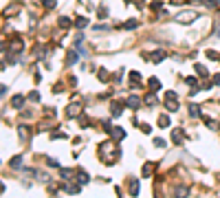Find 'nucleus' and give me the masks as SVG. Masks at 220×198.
Segmentation results:
<instances>
[{
	"label": "nucleus",
	"mask_w": 220,
	"mask_h": 198,
	"mask_svg": "<svg viewBox=\"0 0 220 198\" xmlns=\"http://www.w3.org/2000/svg\"><path fill=\"white\" fill-rule=\"evenodd\" d=\"M165 106H167V110L170 112H174V110H178V97L174 95V92L170 90L167 95H165Z\"/></svg>",
	"instance_id": "obj_1"
},
{
	"label": "nucleus",
	"mask_w": 220,
	"mask_h": 198,
	"mask_svg": "<svg viewBox=\"0 0 220 198\" xmlns=\"http://www.w3.org/2000/svg\"><path fill=\"white\" fill-rule=\"evenodd\" d=\"M196 18H198L196 11H185V13H178V16H176V22L187 24V22H191V20H196Z\"/></svg>",
	"instance_id": "obj_2"
},
{
	"label": "nucleus",
	"mask_w": 220,
	"mask_h": 198,
	"mask_svg": "<svg viewBox=\"0 0 220 198\" xmlns=\"http://www.w3.org/2000/svg\"><path fill=\"white\" fill-rule=\"evenodd\" d=\"M108 130H110V134H112L115 139H123V137H125V132H123L121 128H112V126H110Z\"/></svg>",
	"instance_id": "obj_3"
},
{
	"label": "nucleus",
	"mask_w": 220,
	"mask_h": 198,
	"mask_svg": "<svg viewBox=\"0 0 220 198\" xmlns=\"http://www.w3.org/2000/svg\"><path fill=\"white\" fill-rule=\"evenodd\" d=\"M125 103H128L130 108H139V106H141V99H139V97H128Z\"/></svg>",
	"instance_id": "obj_4"
},
{
	"label": "nucleus",
	"mask_w": 220,
	"mask_h": 198,
	"mask_svg": "<svg viewBox=\"0 0 220 198\" xmlns=\"http://www.w3.org/2000/svg\"><path fill=\"white\" fill-rule=\"evenodd\" d=\"M130 194H132V196L139 194V181H136V178H132V181H130Z\"/></svg>",
	"instance_id": "obj_5"
},
{
	"label": "nucleus",
	"mask_w": 220,
	"mask_h": 198,
	"mask_svg": "<svg viewBox=\"0 0 220 198\" xmlns=\"http://www.w3.org/2000/svg\"><path fill=\"white\" fill-rule=\"evenodd\" d=\"M183 137H185V134H183V130H174V132H172V139L176 141V143H180Z\"/></svg>",
	"instance_id": "obj_6"
},
{
	"label": "nucleus",
	"mask_w": 220,
	"mask_h": 198,
	"mask_svg": "<svg viewBox=\"0 0 220 198\" xmlns=\"http://www.w3.org/2000/svg\"><path fill=\"white\" fill-rule=\"evenodd\" d=\"M18 134H20L22 139H26V137H29V128H26V126H20V128H18Z\"/></svg>",
	"instance_id": "obj_7"
},
{
	"label": "nucleus",
	"mask_w": 220,
	"mask_h": 198,
	"mask_svg": "<svg viewBox=\"0 0 220 198\" xmlns=\"http://www.w3.org/2000/svg\"><path fill=\"white\" fill-rule=\"evenodd\" d=\"M66 112H68V117H77V115H79V108H77V106H68Z\"/></svg>",
	"instance_id": "obj_8"
},
{
	"label": "nucleus",
	"mask_w": 220,
	"mask_h": 198,
	"mask_svg": "<svg viewBox=\"0 0 220 198\" xmlns=\"http://www.w3.org/2000/svg\"><path fill=\"white\" fill-rule=\"evenodd\" d=\"M163 57H165V53H163V51H156V53H152V60H154V62H161Z\"/></svg>",
	"instance_id": "obj_9"
},
{
	"label": "nucleus",
	"mask_w": 220,
	"mask_h": 198,
	"mask_svg": "<svg viewBox=\"0 0 220 198\" xmlns=\"http://www.w3.org/2000/svg\"><path fill=\"white\" fill-rule=\"evenodd\" d=\"M159 123H161V128H167V126H170V119L165 117V115H161V117H159Z\"/></svg>",
	"instance_id": "obj_10"
},
{
	"label": "nucleus",
	"mask_w": 220,
	"mask_h": 198,
	"mask_svg": "<svg viewBox=\"0 0 220 198\" xmlns=\"http://www.w3.org/2000/svg\"><path fill=\"white\" fill-rule=\"evenodd\" d=\"M196 71H198V75H200V77H207V71H205V66L196 64Z\"/></svg>",
	"instance_id": "obj_11"
},
{
	"label": "nucleus",
	"mask_w": 220,
	"mask_h": 198,
	"mask_svg": "<svg viewBox=\"0 0 220 198\" xmlns=\"http://www.w3.org/2000/svg\"><path fill=\"white\" fill-rule=\"evenodd\" d=\"M77 26H79V29H84V26L88 24V20H86V18H77V22H75Z\"/></svg>",
	"instance_id": "obj_12"
},
{
	"label": "nucleus",
	"mask_w": 220,
	"mask_h": 198,
	"mask_svg": "<svg viewBox=\"0 0 220 198\" xmlns=\"http://www.w3.org/2000/svg\"><path fill=\"white\" fill-rule=\"evenodd\" d=\"M150 86H152L154 90H156V88H161V82H159L156 77H152V79H150Z\"/></svg>",
	"instance_id": "obj_13"
},
{
	"label": "nucleus",
	"mask_w": 220,
	"mask_h": 198,
	"mask_svg": "<svg viewBox=\"0 0 220 198\" xmlns=\"http://www.w3.org/2000/svg\"><path fill=\"white\" fill-rule=\"evenodd\" d=\"M152 169H154V165H152V163H148V165L143 167V174H145V176H150V174H152Z\"/></svg>",
	"instance_id": "obj_14"
},
{
	"label": "nucleus",
	"mask_w": 220,
	"mask_h": 198,
	"mask_svg": "<svg viewBox=\"0 0 220 198\" xmlns=\"http://www.w3.org/2000/svg\"><path fill=\"white\" fill-rule=\"evenodd\" d=\"M77 176H79V178H77V181H79V183H86V181H88V176H86V172H77Z\"/></svg>",
	"instance_id": "obj_15"
},
{
	"label": "nucleus",
	"mask_w": 220,
	"mask_h": 198,
	"mask_svg": "<svg viewBox=\"0 0 220 198\" xmlns=\"http://www.w3.org/2000/svg\"><path fill=\"white\" fill-rule=\"evenodd\" d=\"M68 24H70V20H68V18H60V26H64V29H66Z\"/></svg>",
	"instance_id": "obj_16"
},
{
	"label": "nucleus",
	"mask_w": 220,
	"mask_h": 198,
	"mask_svg": "<svg viewBox=\"0 0 220 198\" xmlns=\"http://www.w3.org/2000/svg\"><path fill=\"white\" fill-rule=\"evenodd\" d=\"M22 101H24L22 97H13V106H15V108H20V106H22Z\"/></svg>",
	"instance_id": "obj_17"
},
{
	"label": "nucleus",
	"mask_w": 220,
	"mask_h": 198,
	"mask_svg": "<svg viewBox=\"0 0 220 198\" xmlns=\"http://www.w3.org/2000/svg\"><path fill=\"white\" fill-rule=\"evenodd\" d=\"M136 24H139V22H136V20H130V22H125L123 26H125V29H134V26H136Z\"/></svg>",
	"instance_id": "obj_18"
},
{
	"label": "nucleus",
	"mask_w": 220,
	"mask_h": 198,
	"mask_svg": "<svg viewBox=\"0 0 220 198\" xmlns=\"http://www.w3.org/2000/svg\"><path fill=\"white\" fill-rule=\"evenodd\" d=\"M145 103H150V106H152V103H156V97H154V95H148V97H145Z\"/></svg>",
	"instance_id": "obj_19"
},
{
	"label": "nucleus",
	"mask_w": 220,
	"mask_h": 198,
	"mask_svg": "<svg viewBox=\"0 0 220 198\" xmlns=\"http://www.w3.org/2000/svg\"><path fill=\"white\" fill-rule=\"evenodd\" d=\"M207 57L209 60H218V53L216 51H207Z\"/></svg>",
	"instance_id": "obj_20"
},
{
	"label": "nucleus",
	"mask_w": 220,
	"mask_h": 198,
	"mask_svg": "<svg viewBox=\"0 0 220 198\" xmlns=\"http://www.w3.org/2000/svg\"><path fill=\"white\" fill-rule=\"evenodd\" d=\"M189 112H191V117H200V110H198L196 106H191V110H189Z\"/></svg>",
	"instance_id": "obj_21"
},
{
	"label": "nucleus",
	"mask_w": 220,
	"mask_h": 198,
	"mask_svg": "<svg viewBox=\"0 0 220 198\" xmlns=\"http://www.w3.org/2000/svg\"><path fill=\"white\" fill-rule=\"evenodd\" d=\"M20 161H22V158H20V156H15L13 161H11V167H20Z\"/></svg>",
	"instance_id": "obj_22"
},
{
	"label": "nucleus",
	"mask_w": 220,
	"mask_h": 198,
	"mask_svg": "<svg viewBox=\"0 0 220 198\" xmlns=\"http://www.w3.org/2000/svg\"><path fill=\"white\" fill-rule=\"evenodd\" d=\"M119 112H121V106H117V103H115V106H112V115L117 117V115H119Z\"/></svg>",
	"instance_id": "obj_23"
},
{
	"label": "nucleus",
	"mask_w": 220,
	"mask_h": 198,
	"mask_svg": "<svg viewBox=\"0 0 220 198\" xmlns=\"http://www.w3.org/2000/svg\"><path fill=\"white\" fill-rule=\"evenodd\" d=\"M29 99H31V101H38V99H40V95H38V92H31Z\"/></svg>",
	"instance_id": "obj_24"
},
{
	"label": "nucleus",
	"mask_w": 220,
	"mask_h": 198,
	"mask_svg": "<svg viewBox=\"0 0 220 198\" xmlns=\"http://www.w3.org/2000/svg\"><path fill=\"white\" fill-rule=\"evenodd\" d=\"M154 143H156L159 148H165V141H163V139H156V141H154Z\"/></svg>",
	"instance_id": "obj_25"
},
{
	"label": "nucleus",
	"mask_w": 220,
	"mask_h": 198,
	"mask_svg": "<svg viewBox=\"0 0 220 198\" xmlns=\"http://www.w3.org/2000/svg\"><path fill=\"white\" fill-rule=\"evenodd\" d=\"M7 92V86H0V95H5Z\"/></svg>",
	"instance_id": "obj_26"
},
{
	"label": "nucleus",
	"mask_w": 220,
	"mask_h": 198,
	"mask_svg": "<svg viewBox=\"0 0 220 198\" xmlns=\"http://www.w3.org/2000/svg\"><path fill=\"white\" fill-rule=\"evenodd\" d=\"M214 82H216V84H220V75H216V79H214Z\"/></svg>",
	"instance_id": "obj_27"
},
{
	"label": "nucleus",
	"mask_w": 220,
	"mask_h": 198,
	"mask_svg": "<svg viewBox=\"0 0 220 198\" xmlns=\"http://www.w3.org/2000/svg\"><path fill=\"white\" fill-rule=\"evenodd\" d=\"M2 192H5V185H2V183H0V194H2Z\"/></svg>",
	"instance_id": "obj_28"
},
{
	"label": "nucleus",
	"mask_w": 220,
	"mask_h": 198,
	"mask_svg": "<svg viewBox=\"0 0 220 198\" xmlns=\"http://www.w3.org/2000/svg\"><path fill=\"white\" fill-rule=\"evenodd\" d=\"M218 37H220V29H218Z\"/></svg>",
	"instance_id": "obj_29"
}]
</instances>
